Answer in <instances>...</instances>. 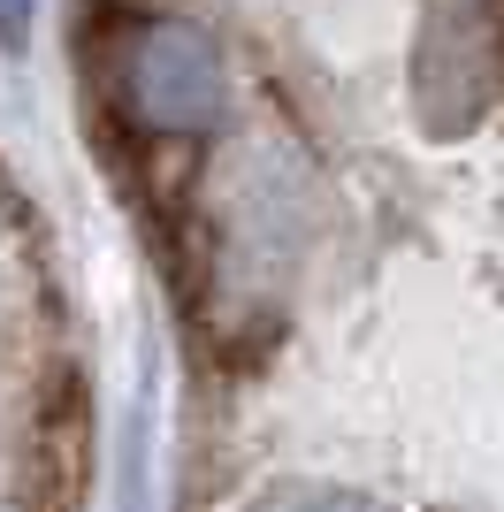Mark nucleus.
<instances>
[{
	"label": "nucleus",
	"mask_w": 504,
	"mask_h": 512,
	"mask_svg": "<svg viewBox=\"0 0 504 512\" xmlns=\"http://www.w3.org/2000/svg\"><path fill=\"white\" fill-rule=\"evenodd\" d=\"M130 100L153 130H199L222 107V62L207 54L199 31L153 23L138 39V54H130Z\"/></svg>",
	"instance_id": "1"
},
{
	"label": "nucleus",
	"mask_w": 504,
	"mask_h": 512,
	"mask_svg": "<svg viewBox=\"0 0 504 512\" xmlns=\"http://www.w3.org/2000/svg\"><path fill=\"white\" fill-rule=\"evenodd\" d=\"M23 16H31V0H8V39H23Z\"/></svg>",
	"instance_id": "2"
}]
</instances>
